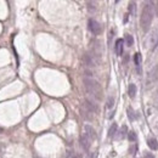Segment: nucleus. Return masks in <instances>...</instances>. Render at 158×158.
Returning a JSON list of instances; mask_svg holds the SVG:
<instances>
[{"instance_id":"nucleus-22","label":"nucleus","mask_w":158,"mask_h":158,"mask_svg":"<svg viewBox=\"0 0 158 158\" xmlns=\"http://www.w3.org/2000/svg\"><path fill=\"white\" fill-rule=\"evenodd\" d=\"M144 158H154V156H153L152 153H146Z\"/></svg>"},{"instance_id":"nucleus-23","label":"nucleus","mask_w":158,"mask_h":158,"mask_svg":"<svg viewBox=\"0 0 158 158\" xmlns=\"http://www.w3.org/2000/svg\"><path fill=\"white\" fill-rule=\"evenodd\" d=\"M154 7H156V9H157V10H156V15L158 16V3H157V6H154Z\"/></svg>"},{"instance_id":"nucleus-10","label":"nucleus","mask_w":158,"mask_h":158,"mask_svg":"<svg viewBox=\"0 0 158 158\" xmlns=\"http://www.w3.org/2000/svg\"><path fill=\"white\" fill-rule=\"evenodd\" d=\"M123 44H124V40L123 39H117V41H115V54H117L118 56L123 55Z\"/></svg>"},{"instance_id":"nucleus-9","label":"nucleus","mask_w":158,"mask_h":158,"mask_svg":"<svg viewBox=\"0 0 158 158\" xmlns=\"http://www.w3.org/2000/svg\"><path fill=\"white\" fill-rule=\"evenodd\" d=\"M84 132L85 134L91 139V140H96L97 135H96V131L93 127H90V125H84Z\"/></svg>"},{"instance_id":"nucleus-1","label":"nucleus","mask_w":158,"mask_h":158,"mask_svg":"<svg viewBox=\"0 0 158 158\" xmlns=\"http://www.w3.org/2000/svg\"><path fill=\"white\" fill-rule=\"evenodd\" d=\"M153 10H154V3L153 1H146L142 13L140 18V26L144 32H147L151 27V23L153 20Z\"/></svg>"},{"instance_id":"nucleus-3","label":"nucleus","mask_w":158,"mask_h":158,"mask_svg":"<svg viewBox=\"0 0 158 158\" xmlns=\"http://www.w3.org/2000/svg\"><path fill=\"white\" fill-rule=\"evenodd\" d=\"M158 79V64H154L153 67L147 72L146 76V88H151Z\"/></svg>"},{"instance_id":"nucleus-5","label":"nucleus","mask_w":158,"mask_h":158,"mask_svg":"<svg viewBox=\"0 0 158 158\" xmlns=\"http://www.w3.org/2000/svg\"><path fill=\"white\" fill-rule=\"evenodd\" d=\"M88 28L94 35H100L102 33V26L97 21H95L93 18H90L88 21Z\"/></svg>"},{"instance_id":"nucleus-17","label":"nucleus","mask_w":158,"mask_h":158,"mask_svg":"<svg viewBox=\"0 0 158 158\" xmlns=\"http://www.w3.org/2000/svg\"><path fill=\"white\" fill-rule=\"evenodd\" d=\"M127 134H128V127H127V125H123V127H122V130H120V134H119V137H120V139L125 137Z\"/></svg>"},{"instance_id":"nucleus-12","label":"nucleus","mask_w":158,"mask_h":158,"mask_svg":"<svg viewBox=\"0 0 158 158\" xmlns=\"http://www.w3.org/2000/svg\"><path fill=\"white\" fill-rule=\"evenodd\" d=\"M147 145H148V147L151 148V149H153V151H156V149H158V144H157L156 139H148V141H147Z\"/></svg>"},{"instance_id":"nucleus-19","label":"nucleus","mask_w":158,"mask_h":158,"mask_svg":"<svg viewBox=\"0 0 158 158\" xmlns=\"http://www.w3.org/2000/svg\"><path fill=\"white\" fill-rule=\"evenodd\" d=\"M113 105H114V98H113L112 96H110L108 100H107V105H106V106H107V108H108V110L112 108Z\"/></svg>"},{"instance_id":"nucleus-4","label":"nucleus","mask_w":158,"mask_h":158,"mask_svg":"<svg viewBox=\"0 0 158 158\" xmlns=\"http://www.w3.org/2000/svg\"><path fill=\"white\" fill-rule=\"evenodd\" d=\"M158 45V28L153 29L151 34H148L146 38V47L148 50H153Z\"/></svg>"},{"instance_id":"nucleus-24","label":"nucleus","mask_w":158,"mask_h":158,"mask_svg":"<svg viewBox=\"0 0 158 158\" xmlns=\"http://www.w3.org/2000/svg\"><path fill=\"white\" fill-rule=\"evenodd\" d=\"M0 132H3V128H0Z\"/></svg>"},{"instance_id":"nucleus-15","label":"nucleus","mask_w":158,"mask_h":158,"mask_svg":"<svg viewBox=\"0 0 158 158\" xmlns=\"http://www.w3.org/2000/svg\"><path fill=\"white\" fill-rule=\"evenodd\" d=\"M124 40H125V43L128 46H131L132 44H134V39H132V37L130 34H125V38H124Z\"/></svg>"},{"instance_id":"nucleus-18","label":"nucleus","mask_w":158,"mask_h":158,"mask_svg":"<svg viewBox=\"0 0 158 158\" xmlns=\"http://www.w3.org/2000/svg\"><path fill=\"white\" fill-rule=\"evenodd\" d=\"M86 5H88V9H89L90 11H95V10H96V3H94V1H88Z\"/></svg>"},{"instance_id":"nucleus-8","label":"nucleus","mask_w":158,"mask_h":158,"mask_svg":"<svg viewBox=\"0 0 158 158\" xmlns=\"http://www.w3.org/2000/svg\"><path fill=\"white\" fill-rule=\"evenodd\" d=\"M80 114H81V117L84 118V119H86V120H93L94 119V113H91L88 108H85L84 106L81 105V107H80Z\"/></svg>"},{"instance_id":"nucleus-21","label":"nucleus","mask_w":158,"mask_h":158,"mask_svg":"<svg viewBox=\"0 0 158 158\" xmlns=\"http://www.w3.org/2000/svg\"><path fill=\"white\" fill-rule=\"evenodd\" d=\"M128 115H129V118H130V120H132V119H135V115H134V111H132L130 107L128 108Z\"/></svg>"},{"instance_id":"nucleus-6","label":"nucleus","mask_w":158,"mask_h":158,"mask_svg":"<svg viewBox=\"0 0 158 158\" xmlns=\"http://www.w3.org/2000/svg\"><path fill=\"white\" fill-rule=\"evenodd\" d=\"M91 140L85 132H83L81 134V136H80V146L84 148V151H88V149L90 148V146H91Z\"/></svg>"},{"instance_id":"nucleus-13","label":"nucleus","mask_w":158,"mask_h":158,"mask_svg":"<svg viewBox=\"0 0 158 158\" xmlns=\"http://www.w3.org/2000/svg\"><path fill=\"white\" fill-rule=\"evenodd\" d=\"M117 129H118V125L115 123H113L110 128V130H108V137H113L115 134H117Z\"/></svg>"},{"instance_id":"nucleus-20","label":"nucleus","mask_w":158,"mask_h":158,"mask_svg":"<svg viewBox=\"0 0 158 158\" xmlns=\"http://www.w3.org/2000/svg\"><path fill=\"white\" fill-rule=\"evenodd\" d=\"M128 139L130 141H135L136 140V134L134 131H129V134H128Z\"/></svg>"},{"instance_id":"nucleus-11","label":"nucleus","mask_w":158,"mask_h":158,"mask_svg":"<svg viewBox=\"0 0 158 158\" xmlns=\"http://www.w3.org/2000/svg\"><path fill=\"white\" fill-rule=\"evenodd\" d=\"M136 85L135 84H130L129 85V88H128V94H129V96L131 97V98H134L135 96H136Z\"/></svg>"},{"instance_id":"nucleus-16","label":"nucleus","mask_w":158,"mask_h":158,"mask_svg":"<svg viewBox=\"0 0 158 158\" xmlns=\"http://www.w3.org/2000/svg\"><path fill=\"white\" fill-rule=\"evenodd\" d=\"M134 62L136 64V67H140V64H141V55L139 52L134 55Z\"/></svg>"},{"instance_id":"nucleus-7","label":"nucleus","mask_w":158,"mask_h":158,"mask_svg":"<svg viewBox=\"0 0 158 158\" xmlns=\"http://www.w3.org/2000/svg\"><path fill=\"white\" fill-rule=\"evenodd\" d=\"M83 106L85 107V108H88L91 113H96L98 111V107L96 103H94V101H91V100L89 98H85L84 100V103H83Z\"/></svg>"},{"instance_id":"nucleus-2","label":"nucleus","mask_w":158,"mask_h":158,"mask_svg":"<svg viewBox=\"0 0 158 158\" xmlns=\"http://www.w3.org/2000/svg\"><path fill=\"white\" fill-rule=\"evenodd\" d=\"M83 83H84V88L86 90V93L93 97L94 100H97V101H101L102 100V88H101V84L93 79V78H84L83 79Z\"/></svg>"},{"instance_id":"nucleus-14","label":"nucleus","mask_w":158,"mask_h":158,"mask_svg":"<svg viewBox=\"0 0 158 158\" xmlns=\"http://www.w3.org/2000/svg\"><path fill=\"white\" fill-rule=\"evenodd\" d=\"M129 12H130L132 16L135 15V12H136V3H135V1L129 3Z\"/></svg>"}]
</instances>
